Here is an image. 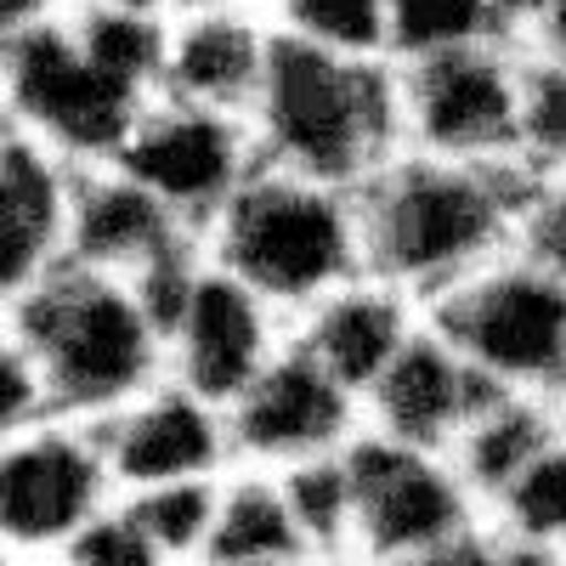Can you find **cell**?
Returning <instances> with one entry per match:
<instances>
[{
    "label": "cell",
    "instance_id": "obj_17",
    "mask_svg": "<svg viewBox=\"0 0 566 566\" xmlns=\"http://www.w3.org/2000/svg\"><path fill=\"white\" fill-rule=\"evenodd\" d=\"M199 232L176 221L148 187L130 181L119 165H80L69 187V255L74 266L136 277L176 244H193Z\"/></svg>",
    "mask_w": 566,
    "mask_h": 566
},
{
    "label": "cell",
    "instance_id": "obj_13",
    "mask_svg": "<svg viewBox=\"0 0 566 566\" xmlns=\"http://www.w3.org/2000/svg\"><path fill=\"white\" fill-rule=\"evenodd\" d=\"M103 459L114 470L119 493L165 488V482H205L232 470V431L227 408L176 386L170 374L108 419H97Z\"/></svg>",
    "mask_w": 566,
    "mask_h": 566
},
{
    "label": "cell",
    "instance_id": "obj_23",
    "mask_svg": "<svg viewBox=\"0 0 566 566\" xmlns=\"http://www.w3.org/2000/svg\"><path fill=\"white\" fill-rule=\"evenodd\" d=\"M488 527L504 544L566 555V431L488 504Z\"/></svg>",
    "mask_w": 566,
    "mask_h": 566
},
{
    "label": "cell",
    "instance_id": "obj_7",
    "mask_svg": "<svg viewBox=\"0 0 566 566\" xmlns=\"http://www.w3.org/2000/svg\"><path fill=\"white\" fill-rule=\"evenodd\" d=\"M402 148L464 165L522 159L527 52L515 40H482L464 52L397 63Z\"/></svg>",
    "mask_w": 566,
    "mask_h": 566
},
{
    "label": "cell",
    "instance_id": "obj_3",
    "mask_svg": "<svg viewBox=\"0 0 566 566\" xmlns=\"http://www.w3.org/2000/svg\"><path fill=\"white\" fill-rule=\"evenodd\" d=\"M7 317L40 368L45 402L63 419L97 424L165 380V328L114 272L63 261Z\"/></svg>",
    "mask_w": 566,
    "mask_h": 566
},
{
    "label": "cell",
    "instance_id": "obj_33",
    "mask_svg": "<svg viewBox=\"0 0 566 566\" xmlns=\"http://www.w3.org/2000/svg\"><path fill=\"white\" fill-rule=\"evenodd\" d=\"M510 549V566H566V555L555 549H522V544H504Z\"/></svg>",
    "mask_w": 566,
    "mask_h": 566
},
{
    "label": "cell",
    "instance_id": "obj_32",
    "mask_svg": "<svg viewBox=\"0 0 566 566\" xmlns=\"http://www.w3.org/2000/svg\"><path fill=\"white\" fill-rule=\"evenodd\" d=\"M527 52L533 57H566V0H549L533 40H527Z\"/></svg>",
    "mask_w": 566,
    "mask_h": 566
},
{
    "label": "cell",
    "instance_id": "obj_27",
    "mask_svg": "<svg viewBox=\"0 0 566 566\" xmlns=\"http://www.w3.org/2000/svg\"><path fill=\"white\" fill-rule=\"evenodd\" d=\"M522 159L544 176L566 170V57L527 52V114H522Z\"/></svg>",
    "mask_w": 566,
    "mask_h": 566
},
{
    "label": "cell",
    "instance_id": "obj_10",
    "mask_svg": "<svg viewBox=\"0 0 566 566\" xmlns=\"http://www.w3.org/2000/svg\"><path fill=\"white\" fill-rule=\"evenodd\" d=\"M108 165L142 181L176 221H187L205 239V227L227 210V199L261 165V148L244 114L154 97L136 114V125L125 130L119 154Z\"/></svg>",
    "mask_w": 566,
    "mask_h": 566
},
{
    "label": "cell",
    "instance_id": "obj_14",
    "mask_svg": "<svg viewBox=\"0 0 566 566\" xmlns=\"http://www.w3.org/2000/svg\"><path fill=\"white\" fill-rule=\"evenodd\" d=\"M499 386H488L476 363H470L442 328L424 317L413 328V340L386 363V374L368 386L363 397V431L374 437H391L408 448H431L448 453L459 442V431L470 424Z\"/></svg>",
    "mask_w": 566,
    "mask_h": 566
},
{
    "label": "cell",
    "instance_id": "obj_28",
    "mask_svg": "<svg viewBox=\"0 0 566 566\" xmlns=\"http://www.w3.org/2000/svg\"><path fill=\"white\" fill-rule=\"evenodd\" d=\"M57 560L63 566H170L165 549L148 538V527L136 522V510L125 504V493H114L97 515H91Z\"/></svg>",
    "mask_w": 566,
    "mask_h": 566
},
{
    "label": "cell",
    "instance_id": "obj_26",
    "mask_svg": "<svg viewBox=\"0 0 566 566\" xmlns=\"http://www.w3.org/2000/svg\"><path fill=\"white\" fill-rule=\"evenodd\" d=\"M216 499H221V476L125 493V504L136 510V522L148 527V538L165 549L170 566H199L205 560V544H210V527H216Z\"/></svg>",
    "mask_w": 566,
    "mask_h": 566
},
{
    "label": "cell",
    "instance_id": "obj_30",
    "mask_svg": "<svg viewBox=\"0 0 566 566\" xmlns=\"http://www.w3.org/2000/svg\"><path fill=\"white\" fill-rule=\"evenodd\" d=\"M515 250L533 255L538 266H549L555 277H566V170H560V176H538L533 199H527V210H522Z\"/></svg>",
    "mask_w": 566,
    "mask_h": 566
},
{
    "label": "cell",
    "instance_id": "obj_6",
    "mask_svg": "<svg viewBox=\"0 0 566 566\" xmlns=\"http://www.w3.org/2000/svg\"><path fill=\"white\" fill-rule=\"evenodd\" d=\"M0 91L12 103L18 136L40 142L45 154H57L74 170L108 165L119 154L125 130L136 125V114L154 103L80 52V40L69 29V7L0 45Z\"/></svg>",
    "mask_w": 566,
    "mask_h": 566
},
{
    "label": "cell",
    "instance_id": "obj_4",
    "mask_svg": "<svg viewBox=\"0 0 566 566\" xmlns=\"http://www.w3.org/2000/svg\"><path fill=\"white\" fill-rule=\"evenodd\" d=\"M205 255L266 306L295 317L317 295L368 272L357 187L255 165L227 210L205 227Z\"/></svg>",
    "mask_w": 566,
    "mask_h": 566
},
{
    "label": "cell",
    "instance_id": "obj_25",
    "mask_svg": "<svg viewBox=\"0 0 566 566\" xmlns=\"http://www.w3.org/2000/svg\"><path fill=\"white\" fill-rule=\"evenodd\" d=\"M391 7V63H419L504 40L488 0H386Z\"/></svg>",
    "mask_w": 566,
    "mask_h": 566
},
{
    "label": "cell",
    "instance_id": "obj_37",
    "mask_svg": "<svg viewBox=\"0 0 566 566\" xmlns=\"http://www.w3.org/2000/svg\"><path fill=\"white\" fill-rule=\"evenodd\" d=\"M340 566H357V560H340Z\"/></svg>",
    "mask_w": 566,
    "mask_h": 566
},
{
    "label": "cell",
    "instance_id": "obj_2",
    "mask_svg": "<svg viewBox=\"0 0 566 566\" xmlns=\"http://www.w3.org/2000/svg\"><path fill=\"white\" fill-rule=\"evenodd\" d=\"M261 165L363 187L402 154V97L391 57H328L272 29V57L250 103Z\"/></svg>",
    "mask_w": 566,
    "mask_h": 566
},
{
    "label": "cell",
    "instance_id": "obj_29",
    "mask_svg": "<svg viewBox=\"0 0 566 566\" xmlns=\"http://www.w3.org/2000/svg\"><path fill=\"white\" fill-rule=\"evenodd\" d=\"M45 413H52V402H45L40 368H34L23 335L12 328V317L0 312V442L12 431H23V424L45 419Z\"/></svg>",
    "mask_w": 566,
    "mask_h": 566
},
{
    "label": "cell",
    "instance_id": "obj_22",
    "mask_svg": "<svg viewBox=\"0 0 566 566\" xmlns=\"http://www.w3.org/2000/svg\"><path fill=\"white\" fill-rule=\"evenodd\" d=\"M346 448H352V442H346ZM346 448H340V453H323V459H306V464H290V470H277L283 499H290L295 527H301V538H306V555H312L317 566L352 560V515H357V499H352Z\"/></svg>",
    "mask_w": 566,
    "mask_h": 566
},
{
    "label": "cell",
    "instance_id": "obj_36",
    "mask_svg": "<svg viewBox=\"0 0 566 566\" xmlns=\"http://www.w3.org/2000/svg\"><path fill=\"white\" fill-rule=\"evenodd\" d=\"M250 566H312V560H250Z\"/></svg>",
    "mask_w": 566,
    "mask_h": 566
},
{
    "label": "cell",
    "instance_id": "obj_21",
    "mask_svg": "<svg viewBox=\"0 0 566 566\" xmlns=\"http://www.w3.org/2000/svg\"><path fill=\"white\" fill-rule=\"evenodd\" d=\"M69 29L80 40V52L103 74H114L119 85L142 91V97H159L170 18L114 7V0H69Z\"/></svg>",
    "mask_w": 566,
    "mask_h": 566
},
{
    "label": "cell",
    "instance_id": "obj_16",
    "mask_svg": "<svg viewBox=\"0 0 566 566\" xmlns=\"http://www.w3.org/2000/svg\"><path fill=\"white\" fill-rule=\"evenodd\" d=\"M419 323H424V306L408 290L386 283L380 272H357L340 290L317 295L306 312L290 317V340L306 357H317L346 391L368 397V386L413 340Z\"/></svg>",
    "mask_w": 566,
    "mask_h": 566
},
{
    "label": "cell",
    "instance_id": "obj_24",
    "mask_svg": "<svg viewBox=\"0 0 566 566\" xmlns=\"http://www.w3.org/2000/svg\"><path fill=\"white\" fill-rule=\"evenodd\" d=\"M277 34L317 45L328 57H391V7L386 0H266Z\"/></svg>",
    "mask_w": 566,
    "mask_h": 566
},
{
    "label": "cell",
    "instance_id": "obj_34",
    "mask_svg": "<svg viewBox=\"0 0 566 566\" xmlns=\"http://www.w3.org/2000/svg\"><path fill=\"white\" fill-rule=\"evenodd\" d=\"M18 142V119H12V103H7V91H0V154H7Z\"/></svg>",
    "mask_w": 566,
    "mask_h": 566
},
{
    "label": "cell",
    "instance_id": "obj_19",
    "mask_svg": "<svg viewBox=\"0 0 566 566\" xmlns=\"http://www.w3.org/2000/svg\"><path fill=\"white\" fill-rule=\"evenodd\" d=\"M566 431V408L555 397H527V391H493L470 424L459 431V442L448 448V459L459 464V476L470 482V493L488 504L522 476V470Z\"/></svg>",
    "mask_w": 566,
    "mask_h": 566
},
{
    "label": "cell",
    "instance_id": "obj_20",
    "mask_svg": "<svg viewBox=\"0 0 566 566\" xmlns=\"http://www.w3.org/2000/svg\"><path fill=\"white\" fill-rule=\"evenodd\" d=\"M250 560H312V555H306V538L295 527L290 499H283L277 470L232 464L221 476L216 527H210L199 566H250Z\"/></svg>",
    "mask_w": 566,
    "mask_h": 566
},
{
    "label": "cell",
    "instance_id": "obj_15",
    "mask_svg": "<svg viewBox=\"0 0 566 566\" xmlns=\"http://www.w3.org/2000/svg\"><path fill=\"white\" fill-rule=\"evenodd\" d=\"M266 57H272L266 0H221V7H205V12H181L170 18L159 97L221 108V114H250Z\"/></svg>",
    "mask_w": 566,
    "mask_h": 566
},
{
    "label": "cell",
    "instance_id": "obj_8",
    "mask_svg": "<svg viewBox=\"0 0 566 566\" xmlns=\"http://www.w3.org/2000/svg\"><path fill=\"white\" fill-rule=\"evenodd\" d=\"M346 464H352V499H357L352 515L357 566H408L488 527L482 499L470 493V482L459 476L448 453L357 431Z\"/></svg>",
    "mask_w": 566,
    "mask_h": 566
},
{
    "label": "cell",
    "instance_id": "obj_1",
    "mask_svg": "<svg viewBox=\"0 0 566 566\" xmlns=\"http://www.w3.org/2000/svg\"><path fill=\"white\" fill-rule=\"evenodd\" d=\"M538 176L544 170L527 159L464 165L402 148L357 187L368 272L431 306L453 283L515 250Z\"/></svg>",
    "mask_w": 566,
    "mask_h": 566
},
{
    "label": "cell",
    "instance_id": "obj_18",
    "mask_svg": "<svg viewBox=\"0 0 566 566\" xmlns=\"http://www.w3.org/2000/svg\"><path fill=\"white\" fill-rule=\"evenodd\" d=\"M69 187L74 165L18 136L0 154V312H12L34 283L69 255Z\"/></svg>",
    "mask_w": 566,
    "mask_h": 566
},
{
    "label": "cell",
    "instance_id": "obj_12",
    "mask_svg": "<svg viewBox=\"0 0 566 566\" xmlns=\"http://www.w3.org/2000/svg\"><path fill=\"white\" fill-rule=\"evenodd\" d=\"M283 340H290V317L205 255V272L165 323V374L227 408Z\"/></svg>",
    "mask_w": 566,
    "mask_h": 566
},
{
    "label": "cell",
    "instance_id": "obj_35",
    "mask_svg": "<svg viewBox=\"0 0 566 566\" xmlns=\"http://www.w3.org/2000/svg\"><path fill=\"white\" fill-rule=\"evenodd\" d=\"M114 7H136V12H159V18H170V0H114Z\"/></svg>",
    "mask_w": 566,
    "mask_h": 566
},
{
    "label": "cell",
    "instance_id": "obj_9",
    "mask_svg": "<svg viewBox=\"0 0 566 566\" xmlns=\"http://www.w3.org/2000/svg\"><path fill=\"white\" fill-rule=\"evenodd\" d=\"M114 493L97 424L63 413L23 424L0 442V555H63Z\"/></svg>",
    "mask_w": 566,
    "mask_h": 566
},
{
    "label": "cell",
    "instance_id": "obj_31",
    "mask_svg": "<svg viewBox=\"0 0 566 566\" xmlns=\"http://www.w3.org/2000/svg\"><path fill=\"white\" fill-rule=\"evenodd\" d=\"M488 7H493V18H499V34L515 40V45L527 52V40H533V29H538V18H544L549 0H488Z\"/></svg>",
    "mask_w": 566,
    "mask_h": 566
},
{
    "label": "cell",
    "instance_id": "obj_11",
    "mask_svg": "<svg viewBox=\"0 0 566 566\" xmlns=\"http://www.w3.org/2000/svg\"><path fill=\"white\" fill-rule=\"evenodd\" d=\"M232 464L290 470L323 453H340L363 431V397L346 391L317 357L283 340L272 363L227 402Z\"/></svg>",
    "mask_w": 566,
    "mask_h": 566
},
{
    "label": "cell",
    "instance_id": "obj_5",
    "mask_svg": "<svg viewBox=\"0 0 566 566\" xmlns=\"http://www.w3.org/2000/svg\"><path fill=\"white\" fill-rule=\"evenodd\" d=\"M442 335L499 391L555 397L566 408V277L510 250L424 306Z\"/></svg>",
    "mask_w": 566,
    "mask_h": 566
}]
</instances>
